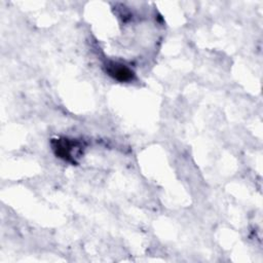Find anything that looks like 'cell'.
Wrapping results in <instances>:
<instances>
[{
	"label": "cell",
	"instance_id": "2",
	"mask_svg": "<svg viewBox=\"0 0 263 263\" xmlns=\"http://www.w3.org/2000/svg\"><path fill=\"white\" fill-rule=\"evenodd\" d=\"M107 72L111 77L118 81H129L134 78V72L124 65L117 63H110L107 65Z\"/></svg>",
	"mask_w": 263,
	"mask_h": 263
},
{
	"label": "cell",
	"instance_id": "1",
	"mask_svg": "<svg viewBox=\"0 0 263 263\" xmlns=\"http://www.w3.org/2000/svg\"><path fill=\"white\" fill-rule=\"evenodd\" d=\"M54 153L66 160H73V151L77 148L74 141L69 139H59L52 143Z\"/></svg>",
	"mask_w": 263,
	"mask_h": 263
}]
</instances>
